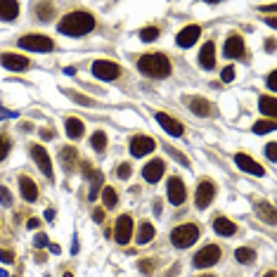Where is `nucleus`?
Segmentation results:
<instances>
[{
    "label": "nucleus",
    "mask_w": 277,
    "mask_h": 277,
    "mask_svg": "<svg viewBox=\"0 0 277 277\" xmlns=\"http://www.w3.org/2000/svg\"><path fill=\"white\" fill-rule=\"evenodd\" d=\"M57 29H60V33H64V36L78 38V36H85V33H90V31L95 29V17H92L90 12H69V15L62 17V22L57 24Z\"/></svg>",
    "instance_id": "obj_1"
},
{
    "label": "nucleus",
    "mask_w": 277,
    "mask_h": 277,
    "mask_svg": "<svg viewBox=\"0 0 277 277\" xmlns=\"http://www.w3.org/2000/svg\"><path fill=\"white\" fill-rule=\"evenodd\" d=\"M140 74H145L149 78H166L171 76V60L163 52H149L142 54L138 60Z\"/></svg>",
    "instance_id": "obj_2"
},
{
    "label": "nucleus",
    "mask_w": 277,
    "mask_h": 277,
    "mask_svg": "<svg viewBox=\"0 0 277 277\" xmlns=\"http://www.w3.org/2000/svg\"><path fill=\"white\" fill-rule=\"evenodd\" d=\"M197 239H199V228L192 223L178 225L176 230L171 232V242H173V246H178V249H187V246H192Z\"/></svg>",
    "instance_id": "obj_3"
},
{
    "label": "nucleus",
    "mask_w": 277,
    "mask_h": 277,
    "mask_svg": "<svg viewBox=\"0 0 277 277\" xmlns=\"http://www.w3.org/2000/svg\"><path fill=\"white\" fill-rule=\"evenodd\" d=\"M19 47L31 50V52H50L54 47V43H52V38H47L43 33H29V36L19 38Z\"/></svg>",
    "instance_id": "obj_4"
},
{
    "label": "nucleus",
    "mask_w": 277,
    "mask_h": 277,
    "mask_svg": "<svg viewBox=\"0 0 277 277\" xmlns=\"http://www.w3.org/2000/svg\"><path fill=\"white\" fill-rule=\"evenodd\" d=\"M92 76L100 78V81H116V78L121 76V67L116 62L97 60L92 64Z\"/></svg>",
    "instance_id": "obj_5"
},
{
    "label": "nucleus",
    "mask_w": 277,
    "mask_h": 277,
    "mask_svg": "<svg viewBox=\"0 0 277 277\" xmlns=\"http://www.w3.org/2000/svg\"><path fill=\"white\" fill-rule=\"evenodd\" d=\"M218 258H220V246L206 244L201 251L194 254V268H211L218 263Z\"/></svg>",
    "instance_id": "obj_6"
},
{
    "label": "nucleus",
    "mask_w": 277,
    "mask_h": 277,
    "mask_svg": "<svg viewBox=\"0 0 277 277\" xmlns=\"http://www.w3.org/2000/svg\"><path fill=\"white\" fill-rule=\"evenodd\" d=\"M31 156H33V161L38 163V169L43 171V176L50 178L52 180L54 173H52V161H50V154L43 145H31Z\"/></svg>",
    "instance_id": "obj_7"
},
{
    "label": "nucleus",
    "mask_w": 277,
    "mask_h": 277,
    "mask_svg": "<svg viewBox=\"0 0 277 277\" xmlns=\"http://www.w3.org/2000/svg\"><path fill=\"white\" fill-rule=\"evenodd\" d=\"M114 237H116V242H119V244H128V242H131V237H133V218L128 213L119 215Z\"/></svg>",
    "instance_id": "obj_8"
},
{
    "label": "nucleus",
    "mask_w": 277,
    "mask_h": 277,
    "mask_svg": "<svg viewBox=\"0 0 277 277\" xmlns=\"http://www.w3.org/2000/svg\"><path fill=\"white\" fill-rule=\"evenodd\" d=\"M215 197V185L211 183V180H201L199 187H197V197H194V201H197V206L199 208H206L211 201H213Z\"/></svg>",
    "instance_id": "obj_9"
},
{
    "label": "nucleus",
    "mask_w": 277,
    "mask_h": 277,
    "mask_svg": "<svg viewBox=\"0 0 277 277\" xmlns=\"http://www.w3.org/2000/svg\"><path fill=\"white\" fill-rule=\"evenodd\" d=\"M0 64L5 67V69L10 71H24L31 67V62L26 60V57H22V54H12V52H3L0 54Z\"/></svg>",
    "instance_id": "obj_10"
},
{
    "label": "nucleus",
    "mask_w": 277,
    "mask_h": 277,
    "mask_svg": "<svg viewBox=\"0 0 277 277\" xmlns=\"http://www.w3.org/2000/svg\"><path fill=\"white\" fill-rule=\"evenodd\" d=\"M156 123L161 126L163 131L169 133V135H173V138H180L183 135V123L180 121H176L173 116H169V114H163V112H156Z\"/></svg>",
    "instance_id": "obj_11"
},
{
    "label": "nucleus",
    "mask_w": 277,
    "mask_h": 277,
    "mask_svg": "<svg viewBox=\"0 0 277 277\" xmlns=\"http://www.w3.org/2000/svg\"><path fill=\"white\" fill-rule=\"evenodd\" d=\"M154 147H156V142H154L152 138H147V135H135V138L131 140V154L138 156V159L149 152H154Z\"/></svg>",
    "instance_id": "obj_12"
},
{
    "label": "nucleus",
    "mask_w": 277,
    "mask_h": 277,
    "mask_svg": "<svg viewBox=\"0 0 277 277\" xmlns=\"http://www.w3.org/2000/svg\"><path fill=\"white\" fill-rule=\"evenodd\" d=\"M185 199H187V190H185L183 180L173 176L169 180V201L173 204V206H178V204H183Z\"/></svg>",
    "instance_id": "obj_13"
},
{
    "label": "nucleus",
    "mask_w": 277,
    "mask_h": 277,
    "mask_svg": "<svg viewBox=\"0 0 277 277\" xmlns=\"http://www.w3.org/2000/svg\"><path fill=\"white\" fill-rule=\"evenodd\" d=\"M199 36H201V29L197 26V24H192V26H185L180 33H178V38H176V43L180 47H192L197 40H199Z\"/></svg>",
    "instance_id": "obj_14"
},
{
    "label": "nucleus",
    "mask_w": 277,
    "mask_h": 277,
    "mask_svg": "<svg viewBox=\"0 0 277 277\" xmlns=\"http://www.w3.org/2000/svg\"><path fill=\"white\" fill-rule=\"evenodd\" d=\"M235 163H237L244 173H251V176H263V173H265V171L261 169V163H256L249 154H235Z\"/></svg>",
    "instance_id": "obj_15"
},
{
    "label": "nucleus",
    "mask_w": 277,
    "mask_h": 277,
    "mask_svg": "<svg viewBox=\"0 0 277 277\" xmlns=\"http://www.w3.org/2000/svg\"><path fill=\"white\" fill-rule=\"evenodd\" d=\"M142 176H145L147 183H159L163 178V161L161 159H154V161H149L142 169Z\"/></svg>",
    "instance_id": "obj_16"
},
{
    "label": "nucleus",
    "mask_w": 277,
    "mask_h": 277,
    "mask_svg": "<svg viewBox=\"0 0 277 277\" xmlns=\"http://www.w3.org/2000/svg\"><path fill=\"white\" fill-rule=\"evenodd\" d=\"M242 54H244V40H242V36H230V38L225 40V57L237 60Z\"/></svg>",
    "instance_id": "obj_17"
},
{
    "label": "nucleus",
    "mask_w": 277,
    "mask_h": 277,
    "mask_svg": "<svg viewBox=\"0 0 277 277\" xmlns=\"http://www.w3.org/2000/svg\"><path fill=\"white\" fill-rule=\"evenodd\" d=\"M17 17H19V3L0 0V22H15Z\"/></svg>",
    "instance_id": "obj_18"
},
{
    "label": "nucleus",
    "mask_w": 277,
    "mask_h": 277,
    "mask_svg": "<svg viewBox=\"0 0 277 277\" xmlns=\"http://www.w3.org/2000/svg\"><path fill=\"white\" fill-rule=\"evenodd\" d=\"M199 64L204 67V69H213V67H215V45L211 43V40H208V43H204V47H201Z\"/></svg>",
    "instance_id": "obj_19"
},
{
    "label": "nucleus",
    "mask_w": 277,
    "mask_h": 277,
    "mask_svg": "<svg viewBox=\"0 0 277 277\" xmlns=\"http://www.w3.org/2000/svg\"><path fill=\"white\" fill-rule=\"evenodd\" d=\"M19 187H22V197L26 201H36V199H38V185L33 183L31 178H26V176L19 178Z\"/></svg>",
    "instance_id": "obj_20"
},
{
    "label": "nucleus",
    "mask_w": 277,
    "mask_h": 277,
    "mask_svg": "<svg viewBox=\"0 0 277 277\" xmlns=\"http://www.w3.org/2000/svg\"><path fill=\"white\" fill-rule=\"evenodd\" d=\"M64 128H67V135H69V140L83 138L85 126H83V121H81V119H76V116H69V119L64 121Z\"/></svg>",
    "instance_id": "obj_21"
},
{
    "label": "nucleus",
    "mask_w": 277,
    "mask_h": 277,
    "mask_svg": "<svg viewBox=\"0 0 277 277\" xmlns=\"http://www.w3.org/2000/svg\"><path fill=\"white\" fill-rule=\"evenodd\" d=\"M213 230L218 232V235H223V237H230V235H235V232H237V225L232 223L230 218L218 215V218L213 220Z\"/></svg>",
    "instance_id": "obj_22"
},
{
    "label": "nucleus",
    "mask_w": 277,
    "mask_h": 277,
    "mask_svg": "<svg viewBox=\"0 0 277 277\" xmlns=\"http://www.w3.org/2000/svg\"><path fill=\"white\" fill-rule=\"evenodd\" d=\"M187 104H190V109H192L197 116H211L213 112H211V104H208L204 97H187Z\"/></svg>",
    "instance_id": "obj_23"
},
{
    "label": "nucleus",
    "mask_w": 277,
    "mask_h": 277,
    "mask_svg": "<svg viewBox=\"0 0 277 277\" xmlns=\"http://www.w3.org/2000/svg\"><path fill=\"white\" fill-rule=\"evenodd\" d=\"M258 107H261V112L265 116H270V121H275V116H277V102L272 95H263L261 100H258Z\"/></svg>",
    "instance_id": "obj_24"
},
{
    "label": "nucleus",
    "mask_w": 277,
    "mask_h": 277,
    "mask_svg": "<svg viewBox=\"0 0 277 277\" xmlns=\"http://www.w3.org/2000/svg\"><path fill=\"white\" fill-rule=\"evenodd\" d=\"M256 213H258V218H263L268 225H275V206L272 204H268V201H261L258 206H256Z\"/></svg>",
    "instance_id": "obj_25"
},
{
    "label": "nucleus",
    "mask_w": 277,
    "mask_h": 277,
    "mask_svg": "<svg viewBox=\"0 0 277 277\" xmlns=\"http://www.w3.org/2000/svg\"><path fill=\"white\" fill-rule=\"evenodd\" d=\"M85 176L92 178V183H90V201L97 197V192H100V187H102V173L97 169H90V171H85Z\"/></svg>",
    "instance_id": "obj_26"
},
{
    "label": "nucleus",
    "mask_w": 277,
    "mask_h": 277,
    "mask_svg": "<svg viewBox=\"0 0 277 277\" xmlns=\"http://www.w3.org/2000/svg\"><path fill=\"white\" fill-rule=\"evenodd\" d=\"M154 239V225L152 223H140V232H138V244H147Z\"/></svg>",
    "instance_id": "obj_27"
},
{
    "label": "nucleus",
    "mask_w": 277,
    "mask_h": 277,
    "mask_svg": "<svg viewBox=\"0 0 277 277\" xmlns=\"http://www.w3.org/2000/svg\"><path fill=\"white\" fill-rule=\"evenodd\" d=\"M36 15H38L40 22H50V17L54 15V5L52 3H38L36 5Z\"/></svg>",
    "instance_id": "obj_28"
},
{
    "label": "nucleus",
    "mask_w": 277,
    "mask_h": 277,
    "mask_svg": "<svg viewBox=\"0 0 277 277\" xmlns=\"http://www.w3.org/2000/svg\"><path fill=\"white\" fill-rule=\"evenodd\" d=\"M90 145L95 152H104V147H107V135H104V131H95L90 138Z\"/></svg>",
    "instance_id": "obj_29"
},
{
    "label": "nucleus",
    "mask_w": 277,
    "mask_h": 277,
    "mask_svg": "<svg viewBox=\"0 0 277 277\" xmlns=\"http://www.w3.org/2000/svg\"><path fill=\"white\" fill-rule=\"evenodd\" d=\"M235 258H237L239 263H254L256 261V251L254 249H249V246H242V249L235 251Z\"/></svg>",
    "instance_id": "obj_30"
},
{
    "label": "nucleus",
    "mask_w": 277,
    "mask_h": 277,
    "mask_svg": "<svg viewBox=\"0 0 277 277\" xmlns=\"http://www.w3.org/2000/svg\"><path fill=\"white\" fill-rule=\"evenodd\" d=\"M102 201H104L107 208H114L116 204H119V197H116L114 187H104V190H102Z\"/></svg>",
    "instance_id": "obj_31"
},
{
    "label": "nucleus",
    "mask_w": 277,
    "mask_h": 277,
    "mask_svg": "<svg viewBox=\"0 0 277 277\" xmlns=\"http://www.w3.org/2000/svg\"><path fill=\"white\" fill-rule=\"evenodd\" d=\"M277 126H275V121H258V123H254V133L256 135H265V133H272Z\"/></svg>",
    "instance_id": "obj_32"
},
{
    "label": "nucleus",
    "mask_w": 277,
    "mask_h": 277,
    "mask_svg": "<svg viewBox=\"0 0 277 277\" xmlns=\"http://www.w3.org/2000/svg\"><path fill=\"white\" fill-rule=\"evenodd\" d=\"M140 38L147 40V43H152V40L159 38V29H156V26H145V29L140 31Z\"/></svg>",
    "instance_id": "obj_33"
},
{
    "label": "nucleus",
    "mask_w": 277,
    "mask_h": 277,
    "mask_svg": "<svg viewBox=\"0 0 277 277\" xmlns=\"http://www.w3.org/2000/svg\"><path fill=\"white\" fill-rule=\"evenodd\" d=\"M10 149H12V145H10V138H8V135H0V161H3V159H8Z\"/></svg>",
    "instance_id": "obj_34"
},
{
    "label": "nucleus",
    "mask_w": 277,
    "mask_h": 277,
    "mask_svg": "<svg viewBox=\"0 0 277 277\" xmlns=\"http://www.w3.org/2000/svg\"><path fill=\"white\" fill-rule=\"evenodd\" d=\"M67 95H69V97H71L74 102H78V104H95V102H92L90 97H83V95H81V92H76V90H69Z\"/></svg>",
    "instance_id": "obj_35"
},
{
    "label": "nucleus",
    "mask_w": 277,
    "mask_h": 277,
    "mask_svg": "<svg viewBox=\"0 0 277 277\" xmlns=\"http://www.w3.org/2000/svg\"><path fill=\"white\" fill-rule=\"evenodd\" d=\"M0 204H3V206H12V194H10V190L3 187V185H0Z\"/></svg>",
    "instance_id": "obj_36"
},
{
    "label": "nucleus",
    "mask_w": 277,
    "mask_h": 277,
    "mask_svg": "<svg viewBox=\"0 0 277 277\" xmlns=\"http://www.w3.org/2000/svg\"><path fill=\"white\" fill-rule=\"evenodd\" d=\"M131 173H133V166H131V163H121V166H119V171H116V176L121 178V180L131 178Z\"/></svg>",
    "instance_id": "obj_37"
},
{
    "label": "nucleus",
    "mask_w": 277,
    "mask_h": 277,
    "mask_svg": "<svg viewBox=\"0 0 277 277\" xmlns=\"http://www.w3.org/2000/svg\"><path fill=\"white\" fill-rule=\"evenodd\" d=\"M0 261L3 263H15V254L8 249H0Z\"/></svg>",
    "instance_id": "obj_38"
},
{
    "label": "nucleus",
    "mask_w": 277,
    "mask_h": 277,
    "mask_svg": "<svg viewBox=\"0 0 277 277\" xmlns=\"http://www.w3.org/2000/svg\"><path fill=\"white\" fill-rule=\"evenodd\" d=\"M220 78H223L225 83H230L232 78H235V67H225L223 74H220Z\"/></svg>",
    "instance_id": "obj_39"
},
{
    "label": "nucleus",
    "mask_w": 277,
    "mask_h": 277,
    "mask_svg": "<svg viewBox=\"0 0 277 277\" xmlns=\"http://www.w3.org/2000/svg\"><path fill=\"white\" fill-rule=\"evenodd\" d=\"M275 149H277L275 142H270V145L265 147V154H268V159H270V161H275V159H277V152H275Z\"/></svg>",
    "instance_id": "obj_40"
},
{
    "label": "nucleus",
    "mask_w": 277,
    "mask_h": 277,
    "mask_svg": "<svg viewBox=\"0 0 277 277\" xmlns=\"http://www.w3.org/2000/svg\"><path fill=\"white\" fill-rule=\"evenodd\" d=\"M33 246H38V249H43V246H47V235H36V242H33Z\"/></svg>",
    "instance_id": "obj_41"
},
{
    "label": "nucleus",
    "mask_w": 277,
    "mask_h": 277,
    "mask_svg": "<svg viewBox=\"0 0 277 277\" xmlns=\"http://www.w3.org/2000/svg\"><path fill=\"white\" fill-rule=\"evenodd\" d=\"M268 88H270V90H277V71H270V76H268Z\"/></svg>",
    "instance_id": "obj_42"
},
{
    "label": "nucleus",
    "mask_w": 277,
    "mask_h": 277,
    "mask_svg": "<svg viewBox=\"0 0 277 277\" xmlns=\"http://www.w3.org/2000/svg\"><path fill=\"white\" fill-rule=\"evenodd\" d=\"M166 149H169V154H171V156H176V159H178V161H180V163H187V156H183V154H178L176 149H173V147H166Z\"/></svg>",
    "instance_id": "obj_43"
},
{
    "label": "nucleus",
    "mask_w": 277,
    "mask_h": 277,
    "mask_svg": "<svg viewBox=\"0 0 277 277\" xmlns=\"http://www.w3.org/2000/svg\"><path fill=\"white\" fill-rule=\"evenodd\" d=\"M92 218H95V223H102V220H104V208H95Z\"/></svg>",
    "instance_id": "obj_44"
},
{
    "label": "nucleus",
    "mask_w": 277,
    "mask_h": 277,
    "mask_svg": "<svg viewBox=\"0 0 277 277\" xmlns=\"http://www.w3.org/2000/svg\"><path fill=\"white\" fill-rule=\"evenodd\" d=\"M40 138H43V140H52L54 138V131H50V128H43V131H40Z\"/></svg>",
    "instance_id": "obj_45"
},
{
    "label": "nucleus",
    "mask_w": 277,
    "mask_h": 277,
    "mask_svg": "<svg viewBox=\"0 0 277 277\" xmlns=\"http://www.w3.org/2000/svg\"><path fill=\"white\" fill-rule=\"evenodd\" d=\"M140 270L142 272H152V261H140Z\"/></svg>",
    "instance_id": "obj_46"
},
{
    "label": "nucleus",
    "mask_w": 277,
    "mask_h": 277,
    "mask_svg": "<svg viewBox=\"0 0 277 277\" xmlns=\"http://www.w3.org/2000/svg\"><path fill=\"white\" fill-rule=\"evenodd\" d=\"M15 116V112H10V109H5V107H0V119H12Z\"/></svg>",
    "instance_id": "obj_47"
},
{
    "label": "nucleus",
    "mask_w": 277,
    "mask_h": 277,
    "mask_svg": "<svg viewBox=\"0 0 277 277\" xmlns=\"http://www.w3.org/2000/svg\"><path fill=\"white\" fill-rule=\"evenodd\" d=\"M38 225H40V220H38V218H31V220H29V230H36Z\"/></svg>",
    "instance_id": "obj_48"
},
{
    "label": "nucleus",
    "mask_w": 277,
    "mask_h": 277,
    "mask_svg": "<svg viewBox=\"0 0 277 277\" xmlns=\"http://www.w3.org/2000/svg\"><path fill=\"white\" fill-rule=\"evenodd\" d=\"M45 218H47V220H52V218H54V208H47V211H45Z\"/></svg>",
    "instance_id": "obj_49"
},
{
    "label": "nucleus",
    "mask_w": 277,
    "mask_h": 277,
    "mask_svg": "<svg viewBox=\"0 0 277 277\" xmlns=\"http://www.w3.org/2000/svg\"><path fill=\"white\" fill-rule=\"evenodd\" d=\"M47 246H50V251H52V254H60V251H62L57 244H47Z\"/></svg>",
    "instance_id": "obj_50"
},
{
    "label": "nucleus",
    "mask_w": 277,
    "mask_h": 277,
    "mask_svg": "<svg viewBox=\"0 0 277 277\" xmlns=\"http://www.w3.org/2000/svg\"><path fill=\"white\" fill-rule=\"evenodd\" d=\"M0 277H8V272H5V270H0Z\"/></svg>",
    "instance_id": "obj_51"
},
{
    "label": "nucleus",
    "mask_w": 277,
    "mask_h": 277,
    "mask_svg": "<svg viewBox=\"0 0 277 277\" xmlns=\"http://www.w3.org/2000/svg\"><path fill=\"white\" fill-rule=\"evenodd\" d=\"M265 277H275V272H272V270H270V272H268V275H265Z\"/></svg>",
    "instance_id": "obj_52"
},
{
    "label": "nucleus",
    "mask_w": 277,
    "mask_h": 277,
    "mask_svg": "<svg viewBox=\"0 0 277 277\" xmlns=\"http://www.w3.org/2000/svg\"><path fill=\"white\" fill-rule=\"evenodd\" d=\"M64 277H74V275H71V272H64Z\"/></svg>",
    "instance_id": "obj_53"
},
{
    "label": "nucleus",
    "mask_w": 277,
    "mask_h": 277,
    "mask_svg": "<svg viewBox=\"0 0 277 277\" xmlns=\"http://www.w3.org/2000/svg\"><path fill=\"white\" fill-rule=\"evenodd\" d=\"M204 277H211V275H204Z\"/></svg>",
    "instance_id": "obj_54"
}]
</instances>
